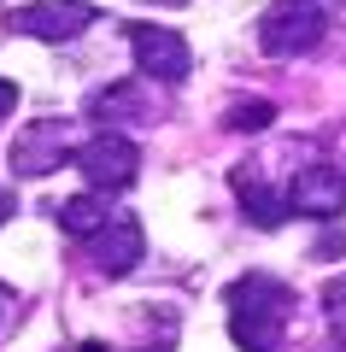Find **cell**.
<instances>
[{"label":"cell","mask_w":346,"mask_h":352,"mask_svg":"<svg viewBox=\"0 0 346 352\" xmlns=\"http://www.w3.org/2000/svg\"><path fill=\"white\" fill-rule=\"evenodd\" d=\"M323 30H329V12L317 0H276L259 18V47L270 59H299V53H311L323 41Z\"/></svg>","instance_id":"6da1fadb"},{"label":"cell","mask_w":346,"mask_h":352,"mask_svg":"<svg viewBox=\"0 0 346 352\" xmlns=\"http://www.w3.org/2000/svg\"><path fill=\"white\" fill-rule=\"evenodd\" d=\"M65 159H76L71 118H36V124H24L12 135V147H6L12 176H47V170H59Z\"/></svg>","instance_id":"7a4b0ae2"},{"label":"cell","mask_w":346,"mask_h":352,"mask_svg":"<svg viewBox=\"0 0 346 352\" xmlns=\"http://www.w3.org/2000/svg\"><path fill=\"white\" fill-rule=\"evenodd\" d=\"M76 170H83V182L94 194H111V188H129L136 182V164H141V153H136V141L129 135H118V129H100V135H88L83 147H76Z\"/></svg>","instance_id":"3957f363"},{"label":"cell","mask_w":346,"mask_h":352,"mask_svg":"<svg viewBox=\"0 0 346 352\" xmlns=\"http://www.w3.org/2000/svg\"><path fill=\"white\" fill-rule=\"evenodd\" d=\"M129 53H136V71L164 88L188 82V71H194V53L171 24H129Z\"/></svg>","instance_id":"277c9868"},{"label":"cell","mask_w":346,"mask_h":352,"mask_svg":"<svg viewBox=\"0 0 346 352\" xmlns=\"http://www.w3.org/2000/svg\"><path fill=\"white\" fill-rule=\"evenodd\" d=\"M94 24V6L88 0H24L6 12L12 36H36V41H76Z\"/></svg>","instance_id":"5b68a950"},{"label":"cell","mask_w":346,"mask_h":352,"mask_svg":"<svg viewBox=\"0 0 346 352\" xmlns=\"http://www.w3.org/2000/svg\"><path fill=\"white\" fill-rule=\"evenodd\" d=\"M288 212L334 223V217L346 212V170H334V164H305V170L288 182Z\"/></svg>","instance_id":"8992f818"},{"label":"cell","mask_w":346,"mask_h":352,"mask_svg":"<svg viewBox=\"0 0 346 352\" xmlns=\"http://www.w3.org/2000/svg\"><path fill=\"white\" fill-rule=\"evenodd\" d=\"M147 258V235L129 212H111V223L94 235V270L100 276H129L136 264Z\"/></svg>","instance_id":"52a82bcc"},{"label":"cell","mask_w":346,"mask_h":352,"mask_svg":"<svg viewBox=\"0 0 346 352\" xmlns=\"http://www.w3.org/2000/svg\"><path fill=\"white\" fill-rule=\"evenodd\" d=\"M235 188H241V217H247V223H259V229H282L288 223V194L264 188L259 176H247V170H235Z\"/></svg>","instance_id":"ba28073f"},{"label":"cell","mask_w":346,"mask_h":352,"mask_svg":"<svg viewBox=\"0 0 346 352\" xmlns=\"http://www.w3.org/2000/svg\"><path fill=\"white\" fill-rule=\"evenodd\" d=\"M288 305H294V294H288L276 276H241L235 288H229V311H270V317H288Z\"/></svg>","instance_id":"9c48e42d"},{"label":"cell","mask_w":346,"mask_h":352,"mask_svg":"<svg viewBox=\"0 0 346 352\" xmlns=\"http://www.w3.org/2000/svg\"><path fill=\"white\" fill-rule=\"evenodd\" d=\"M53 217H59V229H65V235L94 241L100 229L111 223V206L100 200V194H71V200H59V206H53Z\"/></svg>","instance_id":"30bf717a"},{"label":"cell","mask_w":346,"mask_h":352,"mask_svg":"<svg viewBox=\"0 0 346 352\" xmlns=\"http://www.w3.org/2000/svg\"><path fill=\"white\" fill-rule=\"evenodd\" d=\"M282 323L288 317L270 311H229V340L241 352H282Z\"/></svg>","instance_id":"8fae6325"},{"label":"cell","mask_w":346,"mask_h":352,"mask_svg":"<svg viewBox=\"0 0 346 352\" xmlns=\"http://www.w3.org/2000/svg\"><path fill=\"white\" fill-rule=\"evenodd\" d=\"M83 118H100V124H124V118H147V100H141L136 82H111V88H94L83 106Z\"/></svg>","instance_id":"7c38bea8"},{"label":"cell","mask_w":346,"mask_h":352,"mask_svg":"<svg viewBox=\"0 0 346 352\" xmlns=\"http://www.w3.org/2000/svg\"><path fill=\"white\" fill-rule=\"evenodd\" d=\"M223 124L235 129V135H259V129H270V124H276V106H270V100H235Z\"/></svg>","instance_id":"4fadbf2b"},{"label":"cell","mask_w":346,"mask_h":352,"mask_svg":"<svg viewBox=\"0 0 346 352\" xmlns=\"http://www.w3.org/2000/svg\"><path fill=\"white\" fill-rule=\"evenodd\" d=\"M323 317H329L334 340H346V276H329V282H323Z\"/></svg>","instance_id":"5bb4252c"},{"label":"cell","mask_w":346,"mask_h":352,"mask_svg":"<svg viewBox=\"0 0 346 352\" xmlns=\"http://www.w3.org/2000/svg\"><path fill=\"white\" fill-rule=\"evenodd\" d=\"M12 112H18V82H12V76H0V124H6Z\"/></svg>","instance_id":"9a60e30c"},{"label":"cell","mask_w":346,"mask_h":352,"mask_svg":"<svg viewBox=\"0 0 346 352\" xmlns=\"http://www.w3.org/2000/svg\"><path fill=\"white\" fill-rule=\"evenodd\" d=\"M334 252H346V235H323L317 241V258H334Z\"/></svg>","instance_id":"2e32d148"},{"label":"cell","mask_w":346,"mask_h":352,"mask_svg":"<svg viewBox=\"0 0 346 352\" xmlns=\"http://www.w3.org/2000/svg\"><path fill=\"white\" fill-rule=\"evenodd\" d=\"M76 352H111V346H106V340H83V346H76Z\"/></svg>","instance_id":"e0dca14e"},{"label":"cell","mask_w":346,"mask_h":352,"mask_svg":"<svg viewBox=\"0 0 346 352\" xmlns=\"http://www.w3.org/2000/svg\"><path fill=\"white\" fill-rule=\"evenodd\" d=\"M6 212H12V200H6V194H0V223H6Z\"/></svg>","instance_id":"ac0fdd59"},{"label":"cell","mask_w":346,"mask_h":352,"mask_svg":"<svg viewBox=\"0 0 346 352\" xmlns=\"http://www.w3.org/2000/svg\"><path fill=\"white\" fill-rule=\"evenodd\" d=\"M147 6H188V0H147Z\"/></svg>","instance_id":"d6986e66"},{"label":"cell","mask_w":346,"mask_h":352,"mask_svg":"<svg viewBox=\"0 0 346 352\" xmlns=\"http://www.w3.org/2000/svg\"><path fill=\"white\" fill-rule=\"evenodd\" d=\"M0 317H6V294H0Z\"/></svg>","instance_id":"ffe728a7"}]
</instances>
